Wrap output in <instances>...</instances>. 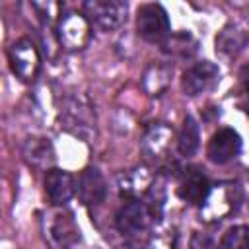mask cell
Returning <instances> with one entry per match:
<instances>
[{
    "label": "cell",
    "instance_id": "cell-1",
    "mask_svg": "<svg viewBox=\"0 0 249 249\" xmlns=\"http://www.w3.org/2000/svg\"><path fill=\"white\" fill-rule=\"evenodd\" d=\"M78 233H80L78 224L74 222L70 212L62 208H54L45 214L43 235L51 249H70L72 245L78 243V237H80Z\"/></svg>",
    "mask_w": 249,
    "mask_h": 249
},
{
    "label": "cell",
    "instance_id": "cell-2",
    "mask_svg": "<svg viewBox=\"0 0 249 249\" xmlns=\"http://www.w3.org/2000/svg\"><path fill=\"white\" fill-rule=\"evenodd\" d=\"M239 200V189L233 183H218L210 187L204 202L200 204V216L204 222H218L226 218Z\"/></svg>",
    "mask_w": 249,
    "mask_h": 249
},
{
    "label": "cell",
    "instance_id": "cell-3",
    "mask_svg": "<svg viewBox=\"0 0 249 249\" xmlns=\"http://www.w3.org/2000/svg\"><path fill=\"white\" fill-rule=\"evenodd\" d=\"M56 37H58V43L68 51L84 49L91 37L89 19L80 12L62 14L56 23Z\"/></svg>",
    "mask_w": 249,
    "mask_h": 249
},
{
    "label": "cell",
    "instance_id": "cell-4",
    "mask_svg": "<svg viewBox=\"0 0 249 249\" xmlns=\"http://www.w3.org/2000/svg\"><path fill=\"white\" fill-rule=\"evenodd\" d=\"M138 35L150 43H163L169 37V18L160 4H144L136 14Z\"/></svg>",
    "mask_w": 249,
    "mask_h": 249
},
{
    "label": "cell",
    "instance_id": "cell-5",
    "mask_svg": "<svg viewBox=\"0 0 249 249\" xmlns=\"http://www.w3.org/2000/svg\"><path fill=\"white\" fill-rule=\"evenodd\" d=\"M10 66L12 72L21 80V82H33L39 74L41 68V56L31 39H19L10 47Z\"/></svg>",
    "mask_w": 249,
    "mask_h": 249
},
{
    "label": "cell",
    "instance_id": "cell-6",
    "mask_svg": "<svg viewBox=\"0 0 249 249\" xmlns=\"http://www.w3.org/2000/svg\"><path fill=\"white\" fill-rule=\"evenodd\" d=\"M126 2L121 0H89L84 4V16L103 31L117 29L126 18Z\"/></svg>",
    "mask_w": 249,
    "mask_h": 249
},
{
    "label": "cell",
    "instance_id": "cell-7",
    "mask_svg": "<svg viewBox=\"0 0 249 249\" xmlns=\"http://www.w3.org/2000/svg\"><path fill=\"white\" fill-rule=\"evenodd\" d=\"M220 80V70L214 62L210 60H202L193 64L181 80V88L187 95H200L208 89H212Z\"/></svg>",
    "mask_w": 249,
    "mask_h": 249
},
{
    "label": "cell",
    "instance_id": "cell-8",
    "mask_svg": "<svg viewBox=\"0 0 249 249\" xmlns=\"http://www.w3.org/2000/svg\"><path fill=\"white\" fill-rule=\"evenodd\" d=\"M150 216H152V210L148 208V204H144L142 200L130 198L119 208V212L115 216V226L121 233L134 235L148 228Z\"/></svg>",
    "mask_w": 249,
    "mask_h": 249
},
{
    "label": "cell",
    "instance_id": "cell-9",
    "mask_svg": "<svg viewBox=\"0 0 249 249\" xmlns=\"http://www.w3.org/2000/svg\"><path fill=\"white\" fill-rule=\"evenodd\" d=\"M241 152V138L233 128H220L208 142L206 154L214 163H228Z\"/></svg>",
    "mask_w": 249,
    "mask_h": 249
},
{
    "label": "cell",
    "instance_id": "cell-10",
    "mask_svg": "<svg viewBox=\"0 0 249 249\" xmlns=\"http://www.w3.org/2000/svg\"><path fill=\"white\" fill-rule=\"evenodd\" d=\"M78 196L82 198L84 204L88 206H95L101 204L107 196V183L105 177L101 175V171L97 167H86L78 179Z\"/></svg>",
    "mask_w": 249,
    "mask_h": 249
},
{
    "label": "cell",
    "instance_id": "cell-11",
    "mask_svg": "<svg viewBox=\"0 0 249 249\" xmlns=\"http://www.w3.org/2000/svg\"><path fill=\"white\" fill-rule=\"evenodd\" d=\"M45 193L53 206H64L76 193L74 177L62 169H49L45 177Z\"/></svg>",
    "mask_w": 249,
    "mask_h": 249
},
{
    "label": "cell",
    "instance_id": "cell-12",
    "mask_svg": "<svg viewBox=\"0 0 249 249\" xmlns=\"http://www.w3.org/2000/svg\"><path fill=\"white\" fill-rule=\"evenodd\" d=\"M210 191V183L206 179V175L193 167V169H187L181 183H179V196L189 202V204H202L206 195Z\"/></svg>",
    "mask_w": 249,
    "mask_h": 249
},
{
    "label": "cell",
    "instance_id": "cell-13",
    "mask_svg": "<svg viewBox=\"0 0 249 249\" xmlns=\"http://www.w3.org/2000/svg\"><path fill=\"white\" fill-rule=\"evenodd\" d=\"M247 41H249V33L245 31V27L231 23V25H226L216 35V51L226 56H233L247 45Z\"/></svg>",
    "mask_w": 249,
    "mask_h": 249
},
{
    "label": "cell",
    "instance_id": "cell-14",
    "mask_svg": "<svg viewBox=\"0 0 249 249\" xmlns=\"http://www.w3.org/2000/svg\"><path fill=\"white\" fill-rule=\"evenodd\" d=\"M23 156H25L27 163H31L33 167H39V169H47L54 161V150H53L51 142L47 138H39V136H31L25 140Z\"/></svg>",
    "mask_w": 249,
    "mask_h": 249
},
{
    "label": "cell",
    "instance_id": "cell-15",
    "mask_svg": "<svg viewBox=\"0 0 249 249\" xmlns=\"http://www.w3.org/2000/svg\"><path fill=\"white\" fill-rule=\"evenodd\" d=\"M169 138H171V130L165 124H154L144 134L142 152L148 158H154V160L161 158L167 152V148H169Z\"/></svg>",
    "mask_w": 249,
    "mask_h": 249
},
{
    "label": "cell",
    "instance_id": "cell-16",
    "mask_svg": "<svg viewBox=\"0 0 249 249\" xmlns=\"http://www.w3.org/2000/svg\"><path fill=\"white\" fill-rule=\"evenodd\" d=\"M150 175L146 169L134 167L119 175V189L124 196H136L150 189Z\"/></svg>",
    "mask_w": 249,
    "mask_h": 249
},
{
    "label": "cell",
    "instance_id": "cell-17",
    "mask_svg": "<svg viewBox=\"0 0 249 249\" xmlns=\"http://www.w3.org/2000/svg\"><path fill=\"white\" fill-rule=\"evenodd\" d=\"M198 140H200V134H198V124L193 117H185L183 121V126L179 130V136H177V150L181 156L189 158L196 152L198 148Z\"/></svg>",
    "mask_w": 249,
    "mask_h": 249
},
{
    "label": "cell",
    "instance_id": "cell-18",
    "mask_svg": "<svg viewBox=\"0 0 249 249\" xmlns=\"http://www.w3.org/2000/svg\"><path fill=\"white\" fill-rule=\"evenodd\" d=\"M169 76H171V70L163 64H152L144 78H142V86L144 89L150 93V95H158L160 91H163L169 84Z\"/></svg>",
    "mask_w": 249,
    "mask_h": 249
},
{
    "label": "cell",
    "instance_id": "cell-19",
    "mask_svg": "<svg viewBox=\"0 0 249 249\" xmlns=\"http://www.w3.org/2000/svg\"><path fill=\"white\" fill-rule=\"evenodd\" d=\"M163 51L169 54H175V56H191L196 51V41L187 31L175 33L163 41Z\"/></svg>",
    "mask_w": 249,
    "mask_h": 249
},
{
    "label": "cell",
    "instance_id": "cell-20",
    "mask_svg": "<svg viewBox=\"0 0 249 249\" xmlns=\"http://www.w3.org/2000/svg\"><path fill=\"white\" fill-rule=\"evenodd\" d=\"M218 249H249V228L247 226H233L230 228Z\"/></svg>",
    "mask_w": 249,
    "mask_h": 249
},
{
    "label": "cell",
    "instance_id": "cell-21",
    "mask_svg": "<svg viewBox=\"0 0 249 249\" xmlns=\"http://www.w3.org/2000/svg\"><path fill=\"white\" fill-rule=\"evenodd\" d=\"M239 80H241L243 89L249 93V64H245V66L241 68V72H239Z\"/></svg>",
    "mask_w": 249,
    "mask_h": 249
},
{
    "label": "cell",
    "instance_id": "cell-22",
    "mask_svg": "<svg viewBox=\"0 0 249 249\" xmlns=\"http://www.w3.org/2000/svg\"><path fill=\"white\" fill-rule=\"evenodd\" d=\"M195 237L200 241V245L193 241V249H212V245H210V241H208L206 237H200V235H195Z\"/></svg>",
    "mask_w": 249,
    "mask_h": 249
},
{
    "label": "cell",
    "instance_id": "cell-23",
    "mask_svg": "<svg viewBox=\"0 0 249 249\" xmlns=\"http://www.w3.org/2000/svg\"><path fill=\"white\" fill-rule=\"evenodd\" d=\"M117 249H140V247H136V245H132V243H126V245H121V247H117Z\"/></svg>",
    "mask_w": 249,
    "mask_h": 249
},
{
    "label": "cell",
    "instance_id": "cell-24",
    "mask_svg": "<svg viewBox=\"0 0 249 249\" xmlns=\"http://www.w3.org/2000/svg\"><path fill=\"white\" fill-rule=\"evenodd\" d=\"M70 249H89V247H84V245H78V243H76V245H72Z\"/></svg>",
    "mask_w": 249,
    "mask_h": 249
},
{
    "label": "cell",
    "instance_id": "cell-25",
    "mask_svg": "<svg viewBox=\"0 0 249 249\" xmlns=\"http://www.w3.org/2000/svg\"><path fill=\"white\" fill-rule=\"evenodd\" d=\"M245 113H247V117H249V103L245 105Z\"/></svg>",
    "mask_w": 249,
    "mask_h": 249
}]
</instances>
